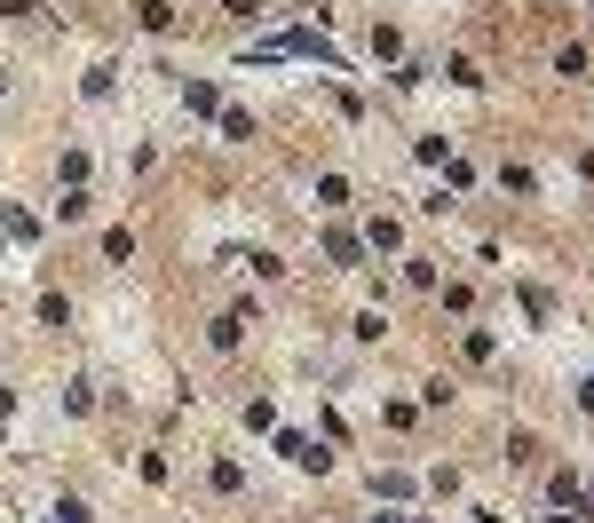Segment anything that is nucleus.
<instances>
[{
	"instance_id": "nucleus-5",
	"label": "nucleus",
	"mask_w": 594,
	"mask_h": 523,
	"mask_svg": "<svg viewBox=\"0 0 594 523\" xmlns=\"http://www.w3.org/2000/svg\"><path fill=\"white\" fill-rule=\"evenodd\" d=\"M0 230H8L16 246H32V238H40V222H32L24 207H8V199H0Z\"/></svg>"
},
{
	"instance_id": "nucleus-23",
	"label": "nucleus",
	"mask_w": 594,
	"mask_h": 523,
	"mask_svg": "<svg viewBox=\"0 0 594 523\" xmlns=\"http://www.w3.org/2000/svg\"><path fill=\"white\" fill-rule=\"evenodd\" d=\"M373 523H404V516H373Z\"/></svg>"
},
{
	"instance_id": "nucleus-13",
	"label": "nucleus",
	"mask_w": 594,
	"mask_h": 523,
	"mask_svg": "<svg viewBox=\"0 0 594 523\" xmlns=\"http://www.w3.org/2000/svg\"><path fill=\"white\" fill-rule=\"evenodd\" d=\"M547 492H555V500H563V508H579V492H587V484H579V476H571V468H555V476H547Z\"/></svg>"
},
{
	"instance_id": "nucleus-19",
	"label": "nucleus",
	"mask_w": 594,
	"mask_h": 523,
	"mask_svg": "<svg viewBox=\"0 0 594 523\" xmlns=\"http://www.w3.org/2000/svg\"><path fill=\"white\" fill-rule=\"evenodd\" d=\"M222 16H238V24H254V16H262V0H222Z\"/></svg>"
},
{
	"instance_id": "nucleus-1",
	"label": "nucleus",
	"mask_w": 594,
	"mask_h": 523,
	"mask_svg": "<svg viewBox=\"0 0 594 523\" xmlns=\"http://www.w3.org/2000/svg\"><path fill=\"white\" fill-rule=\"evenodd\" d=\"M278 452H286L294 468H317V476L333 468V452H317V436H301V428H278Z\"/></svg>"
},
{
	"instance_id": "nucleus-3",
	"label": "nucleus",
	"mask_w": 594,
	"mask_h": 523,
	"mask_svg": "<svg viewBox=\"0 0 594 523\" xmlns=\"http://www.w3.org/2000/svg\"><path fill=\"white\" fill-rule=\"evenodd\" d=\"M183 104H191L198 119H222V88H214V80H183Z\"/></svg>"
},
{
	"instance_id": "nucleus-14",
	"label": "nucleus",
	"mask_w": 594,
	"mask_h": 523,
	"mask_svg": "<svg viewBox=\"0 0 594 523\" xmlns=\"http://www.w3.org/2000/svg\"><path fill=\"white\" fill-rule=\"evenodd\" d=\"M222 135H230V143H254V111H230V104H222Z\"/></svg>"
},
{
	"instance_id": "nucleus-11",
	"label": "nucleus",
	"mask_w": 594,
	"mask_h": 523,
	"mask_svg": "<svg viewBox=\"0 0 594 523\" xmlns=\"http://www.w3.org/2000/svg\"><path fill=\"white\" fill-rule=\"evenodd\" d=\"M317 207H349V175H317Z\"/></svg>"
},
{
	"instance_id": "nucleus-6",
	"label": "nucleus",
	"mask_w": 594,
	"mask_h": 523,
	"mask_svg": "<svg viewBox=\"0 0 594 523\" xmlns=\"http://www.w3.org/2000/svg\"><path fill=\"white\" fill-rule=\"evenodd\" d=\"M507 468H539V436H531V428L507 436Z\"/></svg>"
},
{
	"instance_id": "nucleus-18",
	"label": "nucleus",
	"mask_w": 594,
	"mask_h": 523,
	"mask_svg": "<svg viewBox=\"0 0 594 523\" xmlns=\"http://www.w3.org/2000/svg\"><path fill=\"white\" fill-rule=\"evenodd\" d=\"M373 492H389V500H404V492H412V476H404V468H381V476H373Z\"/></svg>"
},
{
	"instance_id": "nucleus-10",
	"label": "nucleus",
	"mask_w": 594,
	"mask_h": 523,
	"mask_svg": "<svg viewBox=\"0 0 594 523\" xmlns=\"http://www.w3.org/2000/svg\"><path fill=\"white\" fill-rule=\"evenodd\" d=\"M412 151H420V159H428V167H452V135H420V143H412Z\"/></svg>"
},
{
	"instance_id": "nucleus-15",
	"label": "nucleus",
	"mask_w": 594,
	"mask_h": 523,
	"mask_svg": "<svg viewBox=\"0 0 594 523\" xmlns=\"http://www.w3.org/2000/svg\"><path fill=\"white\" fill-rule=\"evenodd\" d=\"M396 238H404V230H396L389 214H381V222H373V230H365V246H373V254H396Z\"/></svg>"
},
{
	"instance_id": "nucleus-8",
	"label": "nucleus",
	"mask_w": 594,
	"mask_h": 523,
	"mask_svg": "<svg viewBox=\"0 0 594 523\" xmlns=\"http://www.w3.org/2000/svg\"><path fill=\"white\" fill-rule=\"evenodd\" d=\"M135 16H143V32H175V8L167 0H135Z\"/></svg>"
},
{
	"instance_id": "nucleus-7",
	"label": "nucleus",
	"mask_w": 594,
	"mask_h": 523,
	"mask_svg": "<svg viewBox=\"0 0 594 523\" xmlns=\"http://www.w3.org/2000/svg\"><path fill=\"white\" fill-rule=\"evenodd\" d=\"M111 72H119V64H96V72H88V80H80V96H88V104H111V88H119V80H111Z\"/></svg>"
},
{
	"instance_id": "nucleus-16",
	"label": "nucleus",
	"mask_w": 594,
	"mask_h": 523,
	"mask_svg": "<svg viewBox=\"0 0 594 523\" xmlns=\"http://www.w3.org/2000/svg\"><path fill=\"white\" fill-rule=\"evenodd\" d=\"M515 302H523V317H531V325H547V317H555V302H547V294H539V286H523V294H515Z\"/></svg>"
},
{
	"instance_id": "nucleus-21",
	"label": "nucleus",
	"mask_w": 594,
	"mask_h": 523,
	"mask_svg": "<svg viewBox=\"0 0 594 523\" xmlns=\"http://www.w3.org/2000/svg\"><path fill=\"white\" fill-rule=\"evenodd\" d=\"M579 413H594V381H579Z\"/></svg>"
},
{
	"instance_id": "nucleus-4",
	"label": "nucleus",
	"mask_w": 594,
	"mask_h": 523,
	"mask_svg": "<svg viewBox=\"0 0 594 523\" xmlns=\"http://www.w3.org/2000/svg\"><path fill=\"white\" fill-rule=\"evenodd\" d=\"M206 341H214V349H238V341H246V310H222L206 325Z\"/></svg>"
},
{
	"instance_id": "nucleus-9",
	"label": "nucleus",
	"mask_w": 594,
	"mask_h": 523,
	"mask_svg": "<svg viewBox=\"0 0 594 523\" xmlns=\"http://www.w3.org/2000/svg\"><path fill=\"white\" fill-rule=\"evenodd\" d=\"M206 484H214V492H246V468H238V460H214Z\"/></svg>"
},
{
	"instance_id": "nucleus-22",
	"label": "nucleus",
	"mask_w": 594,
	"mask_h": 523,
	"mask_svg": "<svg viewBox=\"0 0 594 523\" xmlns=\"http://www.w3.org/2000/svg\"><path fill=\"white\" fill-rule=\"evenodd\" d=\"M8 413H16V389H0V420H8Z\"/></svg>"
},
{
	"instance_id": "nucleus-20",
	"label": "nucleus",
	"mask_w": 594,
	"mask_h": 523,
	"mask_svg": "<svg viewBox=\"0 0 594 523\" xmlns=\"http://www.w3.org/2000/svg\"><path fill=\"white\" fill-rule=\"evenodd\" d=\"M0 16H16V24H24V16H40V0H0Z\"/></svg>"
},
{
	"instance_id": "nucleus-17",
	"label": "nucleus",
	"mask_w": 594,
	"mask_h": 523,
	"mask_svg": "<svg viewBox=\"0 0 594 523\" xmlns=\"http://www.w3.org/2000/svg\"><path fill=\"white\" fill-rule=\"evenodd\" d=\"M40 325H72V302L64 294H40Z\"/></svg>"
},
{
	"instance_id": "nucleus-12",
	"label": "nucleus",
	"mask_w": 594,
	"mask_h": 523,
	"mask_svg": "<svg viewBox=\"0 0 594 523\" xmlns=\"http://www.w3.org/2000/svg\"><path fill=\"white\" fill-rule=\"evenodd\" d=\"M103 262H135V230H103Z\"/></svg>"
},
{
	"instance_id": "nucleus-2",
	"label": "nucleus",
	"mask_w": 594,
	"mask_h": 523,
	"mask_svg": "<svg viewBox=\"0 0 594 523\" xmlns=\"http://www.w3.org/2000/svg\"><path fill=\"white\" fill-rule=\"evenodd\" d=\"M325 262H333V270H357V262H365V238H357V230H325Z\"/></svg>"
}]
</instances>
